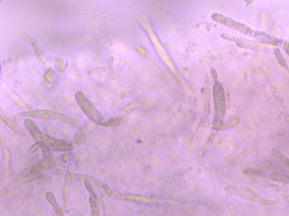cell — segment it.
<instances>
[{
    "label": "cell",
    "mask_w": 289,
    "mask_h": 216,
    "mask_svg": "<svg viewBox=\"0 0 289 216\" xmlns=\"http://www.w3.org/2000/svg\"><path fill=\"white\" fill-rule=\"evenodd\" d=\"M75 98L79 106L90 120L95 123L103 125L104 122L102 121L103 117H101L100 112L95 109L92 102L89 100L83 93L77 92Z\"/></svg>",
    "instance_id": "obj_1"
},
{
    "label": "cell",
    "mask_w": 289,
    "mask_h": 216,
    "mask_svg": "<svg viewBox=\"0 0 289 216\" xmlns=\"http://www.w3.org/2000/svg\"><path fill=\"white\" fill-rule=\"evenodd\" d=\"M26 116H29L32 118L43 119H57L60 121L72 123V120L71 118L62 115V114L53 112L48 111H34L20 114L15 117V121H20Z\"/></svg>",
    "instance_id": "obj_2"
},
{
    "label": "cell",
    "mask_w": 289,
    "mask_h": 216,
    "mask_svg": "<svg viewBox=\"0 0 289 216\" xmlns=\"http://www.w3.org/2000/svg\"><path fill=\"white\" fill-rule=\"evenodd\" d=\"M214 96L217 112L221 115L225 112V103L222 85L217 81H215L214 85Z\"/></svg>",
    "instance_id": "obj_3"
},
{
    "label": "cell",
    "mask_w": 289,
    "mask_h": 216,
    "mask_svg": "<svg viewBox=\"0 0 289 216\" xmlns=\"http://www.w3.org/2000/svg\"><path fill=\"white\" fill-rule=\"evenodd\" d=\"M21 36H22V38H24V39H25L27 41L31 43V44L32 45L34 49H35V50L36 54H37V55L38 56L42 57V52H41V50L40 49V48L37 46V45L36 43V42L35 41H34L33 39L32 38H31L30 37L26 35V34H21Z\"/></svg>",
    "instance_id": "obj_4"
},
{
    "label": "cell",
    "mask_w": 289,
    "mask_h": 216,
    "mask_svg": "<svg viewBox=\"0 0 289 216\" xmlns=\"http://www.w3.org/2000/svg\"><path fill=\"white\" fill-rule=\"evenodd\" d=\"M64 60L61 58H56L55 60V67L56 70L62 71L64 69Z\"/></svg>",
    "instance_id": "obj_5"
},
{
    "label": "cell",
    "mask_w": 289,
    "mask_h": 216,
    "mask_svg": "<svg viewBox=\"0 0 289 216\" xmlns=\"http://www.w3.org/2000/svg\"><path fill=\"white\" fill-rule=\"evenodd\" d=\"M53 75V70L52 69L48 70L45 74V79L47 82L50 81L51 77Z\"/></svg>",
    "instance_id": "obj_6"
},
{
    "label": "cell",
    "mask_w": 289,
    "mask_h": 216,
    "mask_svg": "<svg viewBox=\"0 0 289 216\" xmlns=\"http://www.w3.org/2000/svg\"><path fill=\"white\" fill-rule=\"evenodd\" d=\"M227 216H234V215H227Z\"/></svg>",
    "instance_id": "obj_7"
}]
</instances>
